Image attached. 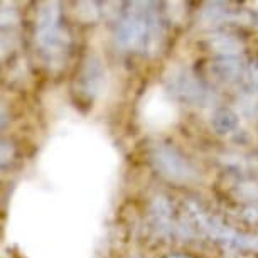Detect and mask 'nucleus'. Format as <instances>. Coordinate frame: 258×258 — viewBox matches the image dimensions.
<instances>
[{
	"label": "nucleus",
	"instance_id": "1",
	"mask_svg": "<svg viewBox=\"0 0 258 258\" xmlns=\"http://www.w3.org/2000/svg\"><path fill=\"white\" fill-rule=\"evenodd\" d=\"M150 2L128 4L115 26V42L126 52L150 54L164 41V21Z\"/></svg>",
	"mask_w": 258,
	"mask_h": 258
},
{
	"label": "nucleus",
	"instance_id": "6",
	"mask_svg": "<svg viewBox=\"0 0 258 258\" xmlns=\"http://www.w3.org/2000/svg\"><path fill=\"white\" fill-rule=\"evenodd\" d=\"M105 83V70L103 62L96 56H88L83 62L80 73V86L81 91L88 96H96L100 93L101 86Z\"/></svg>",
	"mask_w": 258,
	"mask_h": 258
},
{
	"label": "nucleus",
	"instance_id": "7",
	"mask_svg": "<svg viewBox=\"0 0 258 258\" xmlns=\"http://www.w3.org/2000/svg\"><path fill=\"white\" fill-rule=\"evenodd\" d=\"M240 125V118L238 115L228 106H220L213 111L211 115V126L218 135H226L238 128Z\"/></svg>",
	"mask_w": 258,
	"mask_h": 258
},
{
	"label": "nucleus",
	"instance_id": "9",
	"mask_svg": "<svg viewBox=\"0 0 258 258\" xmlns=\"http://www.w3.org/2000/svg\"><path fill=\"white\" fill-rule=\"evenodd\" d=\"M167 258H194V256H189V255H179V253H177V255H169Z\"/></svg>",
	"mask_w": 258,
	"mask_h": 258
},
{
	"label": "nucleus",
	"instance_id": "4",
	"mask_svg": "<svg viewBox=\"0 0 258 258\" xmlns=\"http://www.w3.org/2000/svg\"><path fill=\"white\" fill-rule=\"evenodd\" d=\"M170 90L177 98L192 105H204L211 98L208 86L189 71H179L170 78Z\"/></svg>",
	"mask_w": 258,
	"mask_h": 258
},
{
	"label": "nucleus",
	"instance_id": "2",
	"mask_svg": "<svg viewBox=\"0 0 258 258\" xmlns=\"http://www.w3.org/2000/svg\"><path fill=\"white\" fill-rule=\"evenodd\" d=\"M36 46L46 64L61 68L71 49V34L61 6L57 2L42 4L36 17Z\"/></svg>",
	"mask_w": 258,
	"mask_h": 258
},
{
	"label": "nucleus",
	"instance_id": "8",
	"mask_svg": "<svg viewBox=\"0 0 258 258\" xmlns=\"http://www.w3.org/2000/svg\"><path fill=\"white\" fill-rule=\"evenodd\" d=\"M241 81L248 90V93H258V61L246 66L245 76H243Z\"/></svg>",
	"mask_w": 258,
	"mask_h": 258
},
{
	"label": "nucleus",
	"instance_id": "3",
	"mask_svg": "<svg viewBox=\"0 0 258 258\" xmlns=\"http://www.w3.org/2000/svg\"><path fill=\"white\" fill-rule=\"evenodd\" d=\"M150 162L162 177L176 184H189L199 179L194 164L172 145H157L150 154Z\"/></svg>",
	"mask_w": 258,
	"mask_h": 258
},
{
	"label": "nucleus",
	"instance_id": "5",
	"mask_svg": "<svg viewBox=\"0 0 258 258\" xmlns=\"http://www.w3.org/2000/svg\"><path fill=\"white\" fill-rule=\"evenodd\" d=\"M246 66H243V61L240 59V56H218L216 59L211 62L209 71L214 76V80L225 83V85H231L243 80L245 76Z\"/></svg>",
	"mask_w": 258,
	"mask_h": 258
}]
</instances>
